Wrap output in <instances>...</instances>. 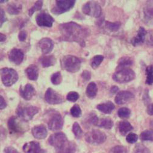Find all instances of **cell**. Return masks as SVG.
I'll return each mask as SVG.
<instances>
[{"mask_svg":"<svg viewBox=\"0 0 153 153\" xmlns=\"http://www.w3.org/2000/svg\"><path fill=\"white\" fill-rule=\"evenodd\" d=\"M59 29L64 40L77 42L85 46V38L89 34L87 29L73 22L61 24Z\"/></svg>","mask_w":153,"mask_h":153,"instance_id":"1","label":"cell"},{"mask_svg":"<svg viewBox=\"0 0 153 153\" xmlns=\"http://www.w3.org/2000/svg\"><path fill=\"white\" fill-rule=\"evenodd\" d=\"M48 142L51 146L54 147L57 153H75V143L69 141L66 136L62 132L52 134Z\"/></svg>","mask_w":153,"mask_h":153,"instance_id":"2","label":"cell"},{"mask_svg":"<svg viewBox=\"0 0 153 153\" xmlns=\"http://www.w3.org/2000/svg\"><path fill=\"white\" fill-rule=\"evenodd\" d=\"M39 108L30 104H20L16 109V114L23 121L27 122L33 119L35 114L39 112Z\"/></svg>","mask_w":153,"mask_h":153,"instance_id":"3","label":"cell"},{"mask_svg":"<svg viewBox=\"0 0 153 153\" xmlns=\"http://www.w3.org/2000/svg\"><path fill=\"white\" fill-rule=\"evenodd\" d=\"M81 63L82 62L79 58L71 55L64 56L61 62L62 68L72 73L76 72L80 70Z\"/></svg>","mask_w":153,"mask_h":153,"instance_id":"4","label":"cell"},{"mask_svg":"<svg viewBox=\"0 0 153 153\" xmlns=\"http://www.w3.org/2000/svg\"><path fill=\"white\" fill-rule=\"evenodd\" d=\"M136 77L135 72L130 68H124L115 72L112 78L114 82L118 83H126L134 80Z\"/></svg>","mask_w":153,"mask_h":153,"instance_id":"5","label":"cell"},{"mask_svg":"<svg viewBox=\"0 0 153 153\" xmlns=\"http://www.w3.org/2000/svg\"><path fill=\"white\" fill-rule=\"evenodd\" d=\"M0 76L4 85L7 87L14 85L19 78L18 74L15 69L8 68H4L0 69Z\"/></svg>","mask_w":153,"mask_h":153,"instance_id":"6","label":"cell"},{"mask_svg":"<svg viewBox=\"0 0 153 153\" xmlns=\"http://www.w3.org/2000/svg\"><path fill=\"white\" fill-rule=\"evenodd\" d=\"M106 139L105 134L99 130H92L85 134L86 142L92 145L102 144L106 140Z\"/></svg>","mask_w":153,"mask_h":153,"instance_id":"7","label":"cell"},{"mask_svg":"<svg viewBox=\"0 0 153 153\" xmlns=\"http://www.w3.org/2000/svg\"><path fill=\"white\" fill-rule=\"evenodd\" d=\"M141 19L147 25H153V1H148L145 4L141 13Z\"/></svg>","mask_w":153,"mask_h":153,"instance_id":"8","label":"cell"},{"mask_svg":"<svg viewBox=\"0 0 153 153\" xmlns=\"http://www.w3.org/2000/svg\"><path fill=\"white\" fill-rule=\"evenodd\" d=\"M82 11L87 15L97 18L101 16L102 9L98 3L95 1H89L83 5Z\"/></svg>","mask_w":153,"mask_h":153,"instance_id":"9","label":"cell"},{"mask_svg":"<svg viewBox=\"0 0 153 153\" xmlns=\"http://www.w3.org/2000/svg\"><path fill=\"white\" fill-rule=\"evenodd\" d=\"M75 1L69 0V1H56V6L52 9V12L56 15L62 14L71 10L75 5Z\"/></svg>","mask_w":153,"mask_h":153,"instance_id":"10","label":"cell"},{"mask_svg":"<svg viewBox=\"0 0 153 153\" xmlns=\"http://www.w3.org/2000/svg\"><path fill=\"white\" fill-rule=\"evenodd\" d=\"M36 21L38 25L45 27H51L54 22V18L45 11L41 12L37 15Z\"/></svg>","mask_w":153,"mask_h":153,"instance_id":"11","label":"cell"},{"mask_svg":"<svg viewBox=\"0 0 153 153\" xmlns=\"http://www.w3.org/2000/svg\"><path fill=\"white\" fill-rule=\"evenodd\" d=\"M45 100L50 104H59L63 101L62 97L52 88H48L45 94Z\"/></svg>","mask_w":153,"mask_h":153,"instance_id":"12","label":"cell"},{"mask_svg":"<svg viewBox=\"0 0 153 153\" xmlns=\"http://www.w3.org/2000/svg\"><path fill=\"white\" fill-rule=\"evenodd\" d=\"M48 128L51 131H57L62 128L63 120L60 114L58 113L53 114L48 121Z\"/></svg>","mask_w":153,"mask_h":153,"instance_id":"13","label":"cell"},{"mask_svg":"<svg viewBox=\"0 0 153 153\" xmlns=\"http://www.w3.org/2000/svg\"><path fill=\"white\" fill-rule=\"evenodd\" d=\"M134 98V95L133 93L129 91H120L118 93L114 98V101L119 105L124 104L132 100Z\"/></svg>","mask_w":153,"mask_h":153,"instance_id":"14","label":"cell"},{"mask_svg":"<svg viewBox=\"0 0 153 153\" xmlns=\"http://www.w3.org/2000/svg\"><path fill=\"white\" fill-rule=\"evenodd\" d=\"M25 153H45V150L41 148L39 143L36 141H31L27 143L23 146Z\"/></svg>","mask_w":153,"mask_h":153,"instance_id":"15","label":"cell"},{"mask_svg":"<svg viewBox=\"0 0 153 153\" xmlns=\"http://www.w3.org/2000/svg\"><path fill=\"white\" fill-rule=\"evenodd\" d=\"M24 57V53L21 50L17 48L12 49L9 54V59L10 61L17 65H20L22 62Z\"/></svg>","mask_w":153,"mask_h":153,"instance_id":"16","label":"cell"},{"mask_svg":"<svg viewBox=\"0 0 153 153\" xmlns=\"http://www.w3.org/2000/svg\"><path fill=\"white\" fill-rule=\"evenodd\" d=\"M147 34V31L144 28L140 27L137 31V34L131 40V44L134 47H137L142 44L145 41V37Z\"/></svg>","mask_w":153,"mask_h":153,"instance_id":"17","label":"cell"},{"mask_svg":"<svg viewBox=\"0 0 153 153\" xmlns=\"http://www.w3.org/2000/svg\"><path fill=\"white\" fill-rule=\"evenodd\" d=\"M19 92L21 96L27 101L30 100L36 94L34 87L30 84H27L24 87L21 86Z\"/></svg>","mask_w":153,"mask_h":153,"instance_id":"18","label":"cell"},{"mask_svg":"<svg viewBox=\"0 0 153 153\" xmlns=\"http://www.w3.org/2000/svg\"><path fill=\"white\" fill-rule=\"evenodd\" d=\"M39 47L42 53L47 54L53 50L54 47V42L49 38H43L39 42Z\"/></svg>","mask_w":153,"mask_h":153,"instance_id":"19","label":"cell"},{"mask_svg":"<svg viewBox=\"0 0 153 153\" xmlns=\"http://www.w3.org/2000/svg\"><path fill=\"white\" fill-rule=\"evenodd\" d=\"M32 134L36 139H45L48 134L46 127L44 125L37 126L34 127L31 130Z\"/></svg>","mask_w":153,"mask_h":153,"instance_id":"20","label":"cell"},{"mask_svg":"<svg viewBox=\"0 0 153 153\" xmlns=\"http://www.w3.org/2000/svg\"><path fill=\"white\" fill-rule=\"evenodd\" d=\"M8 127L13 133H21L24 130L20 122L15 117H12L9 120Z\"/></svg>","mask_w":153,"mask_h":153,"instance_id":"21","label":"cell"},{"mask_svg":"<svg viewBox=\"0 0 153 153\" xmlns=\"http://www.w3.org/2000/svg\"><path fill=\"white\" fill-rule=\"evenodd\" d=\"M25 73L30 80L36 81L39 76V69L36 65H31L25 69Z\"/></svg>","mask_w":153,"mask_h":153,"instance_id":"22","label":"cell"},{"mask_svg":"<svg viewBox=\"0 0 153 153\" xmlns=\"http://www.w3.org/2000/svg\"><path fill=\"white\" fill-rule=\"evenodd\" d=\"M97 109L101 112L105 114H110L115 108L114 104L111 101H108L104 103L100 104L97 107Z\"/></svg>","mask_w":153,"mask_h":153,"instance_id":"23","label":"cell"},{"mask_svg":"<svg viewBox=\"0 0 153 153\" xmlns=\"http://www.w3.org/2000/svg\"><path fill=\"white\" fill-rule=\"evenodd\" d=\"M40 62L44 68H47L55 65L56 59L53 56H42L40 59Z\"/></svg>","mask_w":153,"mask_h":153,"instance_id":"24","label":"cell"},{"mask_svg":"<svg viewBox=\"0 0 153 153\" xmlns=\"http://www.w3.org/2000/svg\"><path fill=\"white\" fill-rule=\"evenodd\" d=\"M118 128H119V131H120V133L122 135L124 136L127 133H128L129 131L132 130L133 129V127L129 122L124 121H121L119 123Z\"/></svg>","mask_w":153,"mask_h":153,"instance_id":"25","label":"cell"},{"mask_svg":"<svg viewBox=\"0 0 153 153\" xmlns=\"http://www.w3.org/2000/svg\"><path fill=\"white\" fill-rule=\"evenodd\" d=\"M97 126L104 128L107 130L111 129L113 126V122L109 118H103L99 119Z\"/></svg>","mask_w":153,"mask_h":153,"instance_id":"26","label":"cell"},{"mask_svg":"<svg viewBox=\"0 0 153 153\" xmlns=\"http://www.w3.org/2000/svg\"><path fill=\"white\" fill-rule=\"evenodd\" d=\"M86 95L89 98H94L96 97L98 92V88L94 82L90 83L86 88Z\"/></svg>","mask_w":153,"mask_h":153,"instance_id":"27","label":"cell"},{"mask_svg":"<svg viewBox=\"0 0 153 153\" xmlns=\"http://www.w3.org/2000/svg\"><path fill=\"white\" fill-rule=\"evenodd\" d=\"M133 61L131 57H123L118 61V65L117 69H122L124 68H127L128 66H130L133 64Z\"/></svg>","mask_w":153,"mask_h":153,"instance_id":"28","label":"cell"},{"mask_svg":"<svg viewBox=\"0 0 153 153\" xmlns=\"http://www.w3.org/2000/svg\"><path fill=\"white\" fill-rule=\"evenodd\" d=\"M121 24L120 22H108V21H105L104 22V26L105 28L108 30L112 32H116L118 31L121 27Z\"/></svg>","mask_w":153,"mask_h":153,"instance_id":"29","label":"cell"},{"mask_svg":"<svg viewBox=\"0 0 153 153\" xmlns=\"http://www.w3.org/2000/svg\"><path fill=\"white\" fill-rule=\"evenodd\" d=\"M22 10V6L16 3H10L7 7V12L9 14L16 15H18Z\"/></svg>","mask_w":153,"mask_h":153,"instance_id":"30","label":"cell"},{"mask_svg":"<svg viewBox=\"0 0 153 153\" xmlns=\"http://www.w3.org/2000/svg\"><path fill=\"white\" fill-rule=\"evenodd\" d=\"M146 84L153 85V65H149L146 68Z\"/></svg>","mask_w":153,"mask_h":153,"instance_id":"31","label":"cell"},{"mask_svg":"<svg viewBox=\"0 0 153 153\" xmlns=\"http://www.w3.org/2000/svg\"><path fill=\"white\" fill-rule=\"evenodd\" d=\"M140 139L142 141H153V130H147L141 133Z\"/></svg>","mask_w":153,"mask_h":153,"instance_id":"32","label":"cell"},{"mask_svg":"<svg viewBox=\"0 0 153 153\" xmlns=\"http://www.w3.org/2000/svg\"><path fill=\"white\" fill-rule=\"evenodd\" d=\"M104 60V56L102 55H97L93 57L91 61V66L93 69H97Z\"/></svg>","mask_w":153,"mask_h":153,"instance_id":"33","label":"cell"},{"mask_svg":"<svg viewBox=\"0 0 153 153\" xmlns=\"http://www.w3.org/2000/svg\"><path fill=\"white\" fill-rule=\"evenodd\" d=\"M72 131L76 138L80 139L83 135V131L78 123H74L72 126Z\"/></svg>","mask_w":153,"mask_h":153,"instance_id":"34","label":"cell"},{"mask_svg":"<svg viewBox=\"0 0 153 153\" xmlns=\"http://www.w3.org/2000/svg\"><path fill=\"white\" fill-rule=\"evenodd\" d=\"M118 114L121 118H127L130 116L131 110L127 107H122L118 110Z\"/></svg>","mask_w":153,"mask_h":153,"instance_id":"35","label":"cell"},{"mask_svg":"<svg viewBox=\"0 0 153 153\" xmlns=\"http://www.w3.org/2000/svg\"><path fill=\"white\" fill-rule=\"evenodd\" d=\"M51 82L54 85H59L62 81V74L60 72H57L52 75L51 78Z\"/></svg>","mask_w":153,"mask_h":153,"instance_id":"36","label":"cell"},{"mask_svg":"<svg viewBox=\"0 0 153 153\" xmlns=\"http://www.w3.org/2000/svg\"><path fill=\"white\" fill-rule=\"evenodd\" d=\"M71 114L75 118H79L82 115V110L78 104H75L71 109Z\"/></svg>","mask_w":153,"mask_h":153,"instance_id":"37","label":"cell"},{"mask_svg":"<svg viewBox=\"0 0 153 153\" xmlns=\"http://www.w3.org/2000/svg\"><path fill=\"white\" fill-rule=\"evenodd\" d=\"M133 153H151L148 148L141 143H138L136 145L133 149Z\"/></svg>","mask_w":153,"mask_h":153,"instance_id":"38","label":"cell"},{"mask_svg":"<svg viewBox=\"0 0 153 153\" xmlns=\"http://www.w3.org/2000/svg\"><path fill=\"white\" fill-rule=\"evenodd\" d=\"M43 6V1H37L34 5L28 11V15L29 16H32L35 12L39 10L42 9V7Z\"/></svg>","mask_w":153,"mask_h":153,"instance_id":"39","label":"cell"},{"mask_svg":"<svg viewBox=\"0 0 153 153\" xmlns=\"http://www.w3.org/2000/svg\"><path fill=\"white\" fill-rule=\"evenodd\" d=\"M110 153H128L127 148L122 145H117L113 147L110 151Z\"/></svg>","mask_w":153,"mask_h":153,"instance_id":"40","label":"cell"},{"mask_svg":"<svg viewBox=\"0 0 153 153\" xmlns=\"http://www.w3.org/2000/svg\"><path fill=\"white\" fill-rule=\"evenodd\" d=\"M138 139H139V136L136 134L133 133H129L126 137L127 142L131 144L136 143Z\"/></svg>","mask_w":153,"mask_h":153,"instance_id":"41","label":"cell"},{"mask_svg":"<svg viewBox=\"0 0 153 153\" xmlns=\"http://www.w3.org/2000/svg\"><path fill=\"white\" fill-rule=\"evenodd\" d=\"M79 98V94L76 92H70L67 97L66 99L71 102H75Z\"/></svg>","mask_w":153,"mask_h":153,"instance_id":"42","label":"cell"},{"mask_svg":"<svg viewBox=\"0 0 153 153\" xmlns=\"http://www.w3.org/2000/svg\"><path fill=\"white\" fill-rule=\"evenodd\" d=\"M145 42L148 45L153 46V31L147 33L145 37Z\"/></svg>","mask_w":153,"mask_h":153,"instance_id":"43","label":"cell"},{"mask_svg":"<svg viewBox=\"0 0 153 153\" xmlns=\"http://www.w3.org/2000/svg\"><path fill=\"white\" fill-rule=\"evenodd\" d=\"M7 21L5 12L3 9L0 8V27H1L3 24Z\"/></svg>","mask_w":153,"mask_h":153,"instance_id":"44","label":"cell"},{"mask_svg":"<svg viewBox=\"0 0 153 153\" xmlns=\"http://www.w3.org/2000/svg\"><path fill=\"white\" fill-rule=\"evenodd\" d=\"M7 137V131L2 126H0V141L6 139Z\"/></svg>","mask_w":153,"mask_h":153,"instance_id":"45","label":"cell"},{"mask_svg":"<svg viewBox=\"0 0 153 153\" xmlns=\"http://www.w3.org/2000/svg\"><path fill=\"white\" fill-rule=\"evenodd\" d=\"M82 77L85 81H89L91 78V74L89 71H84L82 74Z\"/></svg>","mask_w":153,"mask_h":153,"instance_id":"46","label":"cell"},{"mask_svg":"<svg viewBox=\"0 0 153 153\" xmlns=\"http://www.w3.org/2000/svg\"><path fill=\"white\" fill-rule=\"evenodd\" d=\"M27 36V32H26L25 31H24V30L21 31L19 33V36H18L19 40L21 42L24 41L26 39Z\"/></svg>","mask_w":153,"mask_h":153,"instance_id":"47","label":"cell"},{"mask_svg":"<svg viewBox=\"0 0 153 153\" xmlns=\"http://www.w3.org/2000/svg\"><path fill=\"white\" fill-rule=\"evenodd\" d=\"M4 153H19V152L13 147L9 146V147L5 148V149H4Z\"/></svg>","mask_w":153,"mask_h":153,"instance_id":"48","label":"cell"},{"mask_svg":"<svg viewBox=\"0 0 153 153\" xmlns=\"http://www.w3.org/2000/svg\"><path fill=\"white\" fill-rule=\"evenodd\" d=\"M7 107V103L4 100V98L0 95V110L5 108Z\"/></svg>","mask_w":153,"mask_h":153,"instance_id":"49","label":"cell"},{"mask_svg":"<svg viewBox=\"0 0 153 153\" xmlns=\"http://www.w3.org/2000/svg\"><path fill=\"white\" fill-rule=\"evenodd\" d=\"M147 113L149 115H153V104H149L147 107Z\"/></svg>","mask_w":153,"mask_h":153,"instance_id":"50","label":"cell"},{"mask_svg":"<svg viewBox=\"0 0 153 153\" xmlns=\"http://www.w3.org/2000/svg\"><path fill=\"white\" fill-rule=\"evenodd\" d=\"M143 101L146 102V101H150V98H149V93H148V91L147 89H146V91H145L144 92V94H143Z\"/></svg>","mask_w":153,"mask_h":153,"instance_id":"51","label":"cell"},{"mask_svg":"<svg viewBox=\"0 0 153 153\" xmlns=\"http://www.w3.org/2000/svg\"><path fill=\"white\" fill-rule=\"evenodd\" d=\"M118 91H119V88L117 86H113L110 89V92L113 94L117 93Z\"/></svg>","mask_w":153,"mask_h":153,"instance_id":"52","label":"cell"},{"mask_svg":"<svg viewBox=\"0 0 153 153\" xmlns=\"http://www.w3.org/2000/svg\"><path fill=\"white\" fill-rule=\"evenodd\" d=\"M6 36L4 34H2L0 33V42H4L6 40Z\"/></svg>","mask_w":153,"mask_h":153,"instance_id":"53","label":"cell"},{"mask_svg":"<svg viewBox=\"0 0 153 153\" xmlns=\"http://www.w3.org/2000/svg\"><path fill=\"white\" fill-rule=\"evenodd\" d=\"M6 2H7V1H4V0H3V1H0V3H6Z\"/></svg>","mask_w":153,"mask_h":153,"instance_id":"54","label":"cell"}]
</instances>
